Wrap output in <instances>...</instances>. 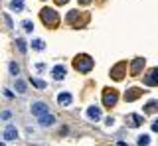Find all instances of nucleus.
I'll list each match as a JSON object with an SVG mask.
<instances>
[{"label":"nucleus","mask_w":158,"mask_h":146,"mask_svg":"<svg viewBox=\"0 0 158 146\" xmlns=\"http://www.w3.org/2000/svg\"><path fill=\"white\" fill-rule=\"evenodd\" d=\"M73 65H75L77 71L87 73V71L93 69V59H91L89 55H85V53H83V55H77V57H75V63H73Z\"/></svg>","instance_id":"obj_1"},{"label":"nucleus","mask_w":158,"mask_h":146,"mask_svg":"<svg viewBox=\"0 0 158 146\" xmlns=\"http://www.w3.org/2000/svg\"><path fill=\"white\" fill-rule=\"evenodd\" d=\"M42 22L46 24V26H49V28H56L57 22H59V16L52 10V8H44L42 10Z\"/></svg>","instance_id":"obj_2"},{"label":"nucleus","mask_w":158,"mask_h":146,"mask_svg":"<svg viewBox=\"0 0 158 146\" xmlns=\"http://www.w3.org/2000/svg\"><path fill=\"white\" fill-rule=\"evenodd\" d=\"M125 67H127V63H125V61L117 63V65L111 69V77H113L115 81H121V79H123V75H125Z\"/></svg>","instance_id":"obj_3"},{"label":"nucleus","mask_w":158,"mask_h":146,"mask_svg":"<svg viewBox=\"0 0 158 146\" xmlns=\"http://www.w3.org/2000/svg\"><path fill=\"white\" fill-rule=\"evenodd\" d=\"M144 83H146L148 87H154V85H158V67H154L152 71H148V73H146Z\"/></svg>","instance_id":"obj_4"},{"label":"nucleus","mask_w":158,"mask_h":146,"mask_svg":"<svg viewBox=\"0 0 158 146\" xmlns=\"http://www.w3.org/2000/svg\"><path fill=\"white\" fill-rule=\"evenodd\" d=\"M48 105L46 103H34L32 105V115H36L38 116V119H40V116H44V115H48Z\"/></svg>","instance_id":"obj_5"},{"label":"nucleus","mask_w":158,"mask_h":146,"mask_svg":"<svg viewBox=\"0 0 158 146\" xmlns=\"http://www.w3.org/2000/svg\"><path fill=\"white\" fill-rule=\"evenodd\" d=\"M103 103H105V107H113L117 103V91H111L107 89L105 95H103Z\"/></svg>","instance_id":"obj_6"},{"label":"nucleus","mask_w":158,"mask_h":146,"mask_svg":"<svg viewBox=\"0 0 158 146\" xmlns=\"http://www.w3.org/2000/svg\"><path fill=\"white\" fill-rule=\"evenodd\" d=\"M142 67H144V59H142V57H136V59L132 61V65H131V73L132 75H138Z\"/></svg>","instance_id":"obj_7"},{"label":"nucleus","mask_w":158,"mask_h":146,"mask_svg":"<svg viewBox=\"0 0 158 146\" xmlns=\"http://www.w3.org/2000/svg\"><path fill=\"white\" fill-rule=\"evenodd\" d=\"M138 95H142L140 89H128L127 93H125V101H128V103H131V101H136Z\"/></svg>","instance_id":"obj_8"},{"label":"nucleus","mask_w":158,"mask_h":146,"mask_svg":"<svg viewBox=\"0 0 158 146\" xmlns=\"http://www.w3.org/2000/svg\"><path fill=\"white\" fill-rule=\"evenodd\" d=\"M52 75H53V79H63V77H65V67L63 65H56L53 67V71H52Z\"/></svg>","instance_id":"obj_9"},{"label":"nucleus","mask_w":158,"mask_h":146,"mask_svg":"<svg viewBox=\"0 0 158 146\" xmlns=\"http://www.w3.org/2000/svg\"><path fill=\"white\" fill-rule=\"evenodd\" d=\"M87 116L91 120H99V119H101V111H99V107H89V109H87Z\"/></svg>","instance_id":"obj_10"},{"label":"nucleus","mask_w":158,"mask_h":146,"mask_svg":"<svg viewBox=\"0 0 158 146\" xmlns=\"http://www.w3.org/2000/svg\"><path fill=\"white\" fill-rule=\"evenodd\" d=\"M127 124H131V126H140V124H142V116H138V115H128V116H127Z\"/></svg>","instance_id":"obj_11"},{"label":"nucleus","mask_w":158,"mask_h":146,"mask_svg":"<svg viewBox=\"0 0 158 146\" xmlns=\"http://www.w3.org/2000/svg\"><path fill=\"white\" fill-rule=\"evenodd\" d=\"M18 138V132L14 126H8L6 130H4V140H16Z\"/></svg>","instance_id":"obj_12"},{"label":"nucleus","mask_w":158,"mask_h":146,"mask_svg":"<svg viewBox=\"0 0 158 146\" xmlns=\"http://www.w3.org/2000/svg\"><path fill=\"white\" fill-rule=\"evenodd\" d=\"M56 123V119H53L52 115H44V116H40V124H44V126H49V124H53Z\"/></svg>","instance_id":"obj_13"},{"label":"nucleus","mask_w":158,"mask_h":146,"mask_svg":"<svg viewBox=\"0 0 158 146\" xmlns=\"http://www.w3.org/2000/svg\"><path fill=\"white\" fill-rule=\"evenodd\" d=\"M57 101H59V105H63V107L71 105V97H69V93H59Z\"/></svg>","instance_id":"obj_14"},{"label":"nucleus","mask_w":158,"mask_h":146,"mask_svg":"<svg viewBox=\"0 0 158 146\" xmlns=\"http://www.w3.org/2000/svg\"><path fill=\"white\" fill-rule=\"evenodd\" d=\"M144 111H146L148 115L156 113V111H158V101H150V103H146V107H144Z\"/></svg>","instance_id":"obj_15"},{"label":"nucleus","mask_w":158,"mask_h":146,"mask_svg":"<svg viewBox=\"0 0 158 146\" xmlns=\"http://www.w3.org/2000/svg\"><path fill=\"white\" fill-rule=\"evenodd\" d=\"M10 8L16 10V12H20L24 8V2H22V0H12V2H10Z\"/></svg>","instance_id":"obj_16"},{"label":"nucleus","mask_w":158,"mask_h":146,"mask_svg":"<svg viewBox=\"0 0 158 146\" xmlns=\"http://www.w3.org/2000/svg\"><path fill=\"white\" fill-rule=\"evenodd\" d=\"M79 16H83V14H79L77 10H71V12L67 14V22H75V20H77Z\"/></svg>","instance_id":"obj_17"},{"label":"nucleus","mask_w":158,"mask_h":146,"mask_svg":"<svg viewBox=\"0 0 158 146\" xmlns=\"http://www.w3.org/2000/svg\"><path fill=\"white\" fill-rule=\"evenodd\" d=\"M32 47H34V50H38V51H42L44 47H46V43H44L42 40H34L32 42Z\"/></svg>","instance_id":"obj_18"},{"label":"nucleus","mask_w":158,"mask_h":146,"mask_svg":"<svg viewBox=\"0 0 158 146\" xmlns=\"http://www.w3.org/2000/svg\"><path fill=\"white\" fill-rule=\"evenodd\" d=\"M138 144H140V146H148V144H150V138H148L146 134L138 136Z\"/></svg>","instance_id":"obj_19"},{"label":"nucleus","mask_w":158,"mask_h":146,"mask_svg":"<svg viewBox=\"0 0 158 146\" xmlns=\"http://www.w3.org/2000/svg\"><path fill=\"white\" fill-rule=\"evenodd\" d=\"M16 89H18V93H24V91H26V83H24V81H16Z\"/></svg>","instance_id":"obj_20"},{"label":"nucleus","mask_w":158,"mask_h":146,"mask_svg":"<svg viewBox=\"0 0 158 146\" xmlns=\"http://www.w3.org/2000/svg\"><path fill=\"white\" fill-rule=\"evenodd\" d=\"M10 73H12V75H18L20 73V67L16 65V63H10Z\"/></svg>","instance_id":"obj_21"},{"label":"nucleus","mask_w":158,"mask_h":146,"mask_svg":"<svg viewBox=\"0 0 158 146\" xmlns=\"http://www.w3.org/2000/svg\"><path fill=\"white\" fill-rule=\"evenodd\" d=\"M22 26H24V30H26V32H32V30H34V24L30 22V20H26V22L22 24Z\"/></svg>","instance_id":"obj_22"},{"label":"nucleus","mask_w":158,"mask_h":146,"mask_svg":"<svg viewBox=\"0 0 158 146\" xmlns=\"http://www.w3.org/2000/svg\"><path fill=\"white\" fill-rule=\"evenodd\" d=\"M16 46H18V50L22 51V53L26 51V42H24V40H18V42H16Z\"/></svg>","instance_id":"obj_23"},{"label":"nucleus","mask_w":158,"mask_h":146,"mask_svg":"<svg viewBox=\"0 0 158 146\" xmlns=\"http://www.w3.org/2000/svg\"><path fill=\"white\" fill-rule=\"evenodd\" d=\"M32 83L36 85V87H40V89H44V87H46V83H44V81H40V79H32Z\"/></svg>","instance_id":"obj_24"},{"label":"nucleus","mask_w":158,"mask_h":146,"mask_svg":"<svg viewBox=\"0 0 158 146\" xmlns=\"http://www.w3.org/2000/svg\"><path fill=\"white\" fill-rule=\"evenodd\" d=\"M10 116H12V113H10V111H4V113H2V119H4V120H8Z\"/></svg>","instance_id":"obj_25"},{"label":"nucleus","mask_w":158,"mask_h":146,"mask_svg":"<svg viewBox=\"0 0 158 146\" xmlns=\"http://www.w3.org/2000/svg\"><path fill=\"white\" fill-rule=\"evenodd\" d=\"M4 20H6V24H8V28H12V20H10V16H8V14H4Z\"/></svg>","instance_id":"obj_26"},{"label":"nucleus","mask_w":158,"mask_h":146,"mask_svg":"<svg viewBox=\"0 0 158 146\" xmlns=\"http://www.w3.org/2000/svg\"><path fill=\"white\" fill-rule=\"evenodd\" d=\"M4 95H6V99H12V97H14V95H12V93H10V91H8V89H4Z\"/></svg>","instance_id":"obj_27"},{"label":"nucleus","mask_w":158,"mask_h":146,"mask_svg":"<svg viewBox=\"0 0 158 146\" xmlns=\"http://www.w3.org/2000/svg\"><path fill=\"white\" fill-rule=\"evenodd\" d=\"M152 130H154V132H158V120H154V123H152Z\"/></svg>","instance_id":"obj_28"},{"label":"nucleus","mask_w":158,"mask_h":146,"mask_svg":"<svg viewBox=\"0 0 158 146\" xmlns=\"http://www.w3.org/2000/svg\"><path fill=\"white\" fill-rule=\"evenodd\" d=\"M65 2H69V0H56V4H57V6H63Z\"/></svg>","instance_id":"obj_29"},{"label":"nucleus","mask_w":158,"mask_h":146,"mask_svg":"<svg viewBox=\"0 0 158 146\" xmlns=\"http://www.w3.org/2000/svg\"><path fill=\"white\" fill-rule=\"evenodd\" d=\"M79 2H81V4H89V2H91V0H79Z\"/></svg>","instance_id":"obj_30"}]
</instances>
